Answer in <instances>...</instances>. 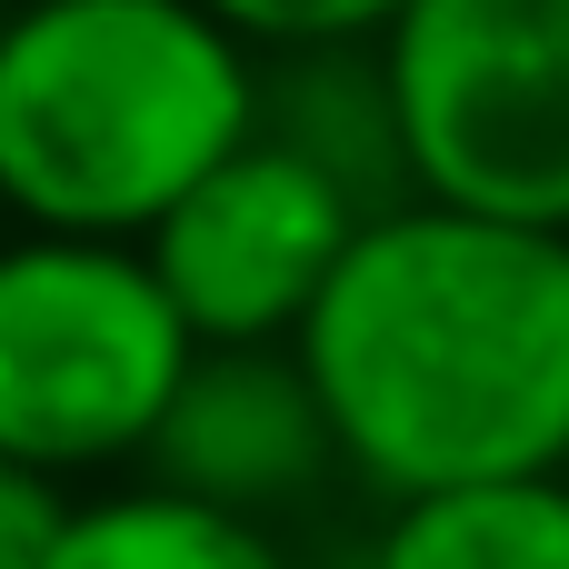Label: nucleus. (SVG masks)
I'll return each instance as SVG.
<instances>
[{"label":"nucleus","mask_w":569,"mask_h":569,"mask_svg":"<svg viewBox=\"0 0 569 569\" xmlns=\"http://www.w3.org/2000/svg\"><path fill=\"white\" fill-rule=\"evenodd\" d=\"M330 470H340V450H330L310 370L290 350H200L140 450L150 490H180L200 510L260 520V530H270V510L310 500Z\"/></svg>","instance_id":"nucleus-6"},{"label":"nucleus","mask_w":569,"mask_h":569,"mask_svg":"<svg viewBox=\"0 0 569 569\" xmlns=\"http://www.w3.org/2000/svg\"><path fill=\"white\" fill-rule=\"evenodd\" d=\"M50 569H300V560L260 520H230V510H200L180 490L120 480V490L70 500V530H60Z\"/></svg>","instance_id":"nucleus-9"},{"label":"nucleus","mask_w":569,"mask_h":569,"mask_svg":"<svg viewBox=\"0 0 569 569\" xmlns=\"http://www.w3.org/2000/svg\"><path fill=\"white\" fill-rule=\"evenodd\" d=\"M260 140L310 160L360 220L410 210V160H400V110L380 80V50H280L260 60Z\"/></svg>","instance_id":"nucleus-7"},{"label":"nucleus","mask_w":569,"mask_h":569,"mask_svg":"<svg viewBox=\"0 0 569 569\" xmlns=\"http://www.w3.org/2000/svg\"><path fill=\"white\" fill-rule=\"evenodd\" d=\"M70 500L80 490H60L40 470H0V569H50L60 530H70Z\"/></svg>","instance_id":"nucleus-11"},{"label":"nucleus","mask_w":569,"mask_h":569,"mask_svg":"<svg viewBox=\"0 0 569 569\" xmlns=\"http://www.w3.org/2000/svg\"><path fill=\"white\" fill-rule=\"evenodd\" d=\"M260 130V50L200 0L0 10V210L140 250Z\"/></svg>","instance_id":"nucleus-2"},{"label":"nucleus","mask_w":569,"mask_h":569,"mask_svg":"<svg viewBox=\"0 0 569 569\" xmlns=\"http://www.w3.org/2000/svg\"><path fill=\"white\" fill-rule=\"evenodd\" d=\"M370 569H569V480H490L400 500Z\"/></svg>","instance_id":"nucleus-8"},{"label":"nucleus","mask_w":569,"mask_h":569,"mask_svg":"<svg viewBox=\"0 0 569 569\" xmlns=\"http://www.w3.org/2000/svg\"><path fill=\"white\" fill-rule=\"evenodd\" d=\"M190 360L200 350L140 250L50 230L0 240V470L60 490L120 460L140 470Z\"/></svg>","instance_id":"nucleus-3"},{"label":"nucleus","mask_w":569,"mask_h":569,"mask_svg":"<svg viewBox=\"0 0 569 569\" xmlns=\"http://www.w3.org/2000/svg\"><path fill=\"white\" fill-rule=\"evenodd\" d=\"M220 30H240L260 60L280 50H360L400 20V0H200Z\"/></svg>","instance_id":"nucleus-10"},{"label":"nucleus","mask_w":569,"mask_h":569,"mask_svg":"<svg viewBox=\"0 0 569 569\" xmlns=\"http://www.w3.org/2000/svg\"><path fill=\"white\" fill-rule=\"evenodd\" d=\"M370 50L410 200L569 230V0H400Z\"/></svg>","instance_id":"nucleus-4"},{"label":"nucleus","mask_w":569,"mask_h":569,"mask_svg":"<svg viewBox=\"0 0 569 569\" xmlns=\"http://www.w3.org/2000/svg\"><path fill=\"white\" fill-rule=\"evenodd\" d=\"M320 430L390 510L430 490L569 480V230L380 210L300 320Z\"/></svg>","instance_id":"nucleus-1"},{"label":"nucleus","mask_w":569,"mask_h":569,"mask_svg":"<svg viewBox=\"0 0 569 569\" xmlns=\"http://www.w3.org/2000/svg\"><path fill=\"white\" fill-rule=\"evenodd\" d=\"M360 230H370L360 200H340L310 160H290L250 130L140 240V260H150L160 300L180 310L190 350H290Z\"/></svg>","instance_id":"nucleus-5"}]
</instances>
